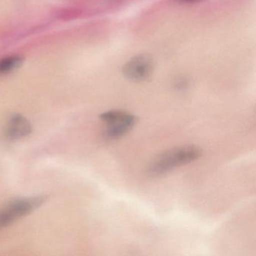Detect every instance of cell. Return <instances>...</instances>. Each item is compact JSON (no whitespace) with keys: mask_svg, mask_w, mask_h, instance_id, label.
Instances as JSON below:
<instances>
[{"mask_svg":"<svg viewBox=\"0 0 256 256\" xmlns=\"http://www.w3.org/2000/svg\"><path fill=\"white\" fill-rule=\"evenodd\" d=\"M154 70V61L149 55L140 54L127 61L122 68L124 76L133 82L148 80Z\"/></svg>","mask_w":256,"mask_h":256,"instance_id":"4","label":"cell"},{"mask_svg":"<svg viewBox=\"0 0 256 256\" xmlns=\"http://www.w3.org/2000/svg\"><path fill=\"white\" fill-rule=\"evenodd\" d=\"M202 151L194 145L172 148L158 154L148 164V174L152 178L164 176L178 168L198 160Z\"/></svg>","mask_w":256,"mask_h":256,"instance_id":"1","label":"cell"},{"mask_svg":"<svg viewBox=\"0 0 256 256\" xmlns=\"http://www.w3.org/2000/svg\"><path fill=\"white\" fill-rule=\"evenodd\" d=\"M24 59L18 55L7 56L0 60V74L12 72L23 65Z\"/></svg>","mask_w":256,"mask_h":256,"instance_id":"6","label":"cell"},{"mask_svg":"<svg viewBox=\"0 0 256 256\" xmlns=\"http://www.w3.org/2000/svg\"><path fill=\"white\" fill-rule=\"evenodd\" d=\"M188 82L186 78H179L174 83V88L176 90L184 91L188 88Z\"/></svg>","mask_w":256,"mask_h":256,"instance_id":"7","label":"cell"},{"mask_svg":"<svg viewBox=\"0 0 256 256\" xmlns=\"http://www.w3.org/2000/svg\"><path fill=\"white\" fill-rule=\"evenodd\" d=\"M104 124L103 136L108 140H116L126 136L137 122L136 115L120 109L108 110L100 115Z\"/></svg>","mask_w":256,"mask_h":256,"instance_id":"2","label":"cell"},{"mask_svg":"<svg viewBox=\"0 0 256 256\" xmlns=\"http://www.w3.org/2000/svg\"><path fill=\"white\" fill-rule=\"evenodd\" d=\"M46 200L47 197L44 196L13 199L0 209V230L29 215L40 208Z\"/></svg>","mask_w":256,"mask_h":256,"instance_id":"3","label":"cell"},{"mask_svg":"<svg viewBox=\"0 0 256 256\" xmlns=\"http://www.w3.org/2000/svg\"><path fill=\"white\" fill-rule=\"evenodd\" d=\"M181 1L184 2H194L196 1H199V0H181Z\"/></svg>","mask_w":256,"mask_h":256,"instance_id":"8","label":"cell"},{"mask_svg":"<svg viewBox=\"0 0 256 256\" xmlns=\"http://www.w3.org/2000/svg\"><path fill=\"white\" fill-rule=\"evenodd\" d=\"M32 126L24 116L19 114L12 115L5 130V136L10 140H16L29 136Z\"/></svg>","mask_w":256,"mask_h":256,"instance_id":"5","label":"cell"}]
</instances>
